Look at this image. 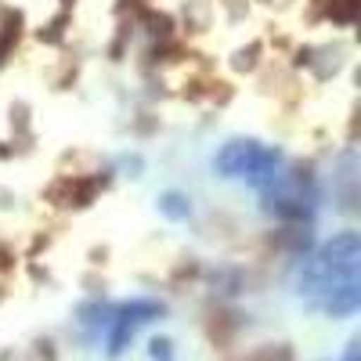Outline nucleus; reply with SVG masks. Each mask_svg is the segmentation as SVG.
Here are the masks:
<instances>
[{
	"instance_id": "nucleus-1",
	"label": "nucleus",
	"mask_w": 361,
	"mask_h": 361,
	"mask_svg": "<svg viewBox=\"0 0 361 361\" xmlns=\"http://www.w3.org/2000/svg\"><path fill=\"white\" fill-rule=\"evenodd\" d=\"M361 238L357 231H340L304 264L300 271V296L322 307L325 314L343 318L361 304Z\"/></svg>"
},
{
	"instance_id": "nucleus-2",
	"label": "nucleus",
	"mask_w": 361,
	"mask_h": 361,
	"mask_svg": "<svg viewBox=\"0 0 361 361\" xmlns=\"http://www.w3.org/2000/svg\"><path fill=\"white\" fill-rule=\"evenodd\" d=\"M279 163H282L279 148H267L260 141H228L217 152V159H214L221 177H246L250 185H257V188L275 185Z\"/></svg>"
},
{
	"instance_id": "nucleus-3",
	"label": "nucleus",
	"mask_w": 361,
	"mask_h": 361,
	"mask_svg": "<svg viewBox=\"0 0 361 361\" xmlns=\"http://www.w3.org/2000/svg\"><path fill=\"white\" fill-rule=\"evenodd\" d=\"M163 314V304H156V300H130V304H123L116 311L112 318V333H109V354L116 357L119 350L127 347V340L134 336V329L145 325V322H152Z\"/></svg>"
},
{
	"instance_id": "nucleus-4",
	"label": "nucleus",
	"mask_w": 361,
	"mask_h": 361,
	"mask_svg": "<svg viewBox=\"0 0 361 361\" xmlns=\"http://www.w3.org/2000/svg\"><path fill=\"white\" fill-rule=\"evenodd\" d=\"M159 209H163L170 221H185V217L192 214V202L180 195V192H163V195H159Z\"/></svg>"
},
{
	"instance_id": "nucleus-5",
	"label": "nucleus",
	"mask_w": 361,
	"mask_h": 361,
	"mask_svg": "<svg viewBox=\"0 0 361 361\" xmlns=\"http://www.w3.org/2000/svg\"><path fill=\"white\" fill-rule=\"evenodd\" d=\"M343 361H357V343H350V350H347V357Z\"/></svg>"
}]
</instances>
